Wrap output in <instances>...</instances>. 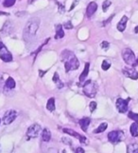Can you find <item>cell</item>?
<instances>
[{"instance_id": "6da1fadb", "label": "cell", "mask_w": 138, "mask_h": 153, "mask_svg": "<svg viewBox=\"0 0 138 153\" xmlns=\"http://www.w3.org/2000/svg\"><path fill=\"white\" fill-rule=\"evenodd\" d=\"M62 61L65 66V71L78 70L80 67V61L74 55V53L69 51H64L62 53Z\"/></svg>"}, {"instance_id": "7a4b0ae2", "label": "cell", "mask_w": 138, "mask_h": 153, "mask_svg": "<svg viewBox=\"0 0 138 153\" xmlns=\"http://www.w3.org/2000/svg\"><path fill=\"white\" fill-rule=\"evenodd\" d=\"M40 25V20L38 18H32L27 23V25L24 30L25 37H32L37 33Z\"/></svg>"}, {"instance_id": "3957f363", "label": "cell", "mask_w": 138, "mask_h": 153, "mask_svg": "<svg viewBox=\"0 0 138 153\" xmlns=\"http://www.w3.org/2000/svg\"><path fill=\"white\" fill-rule=\"evenodd\" d=\"M97 92V84L93 80H88L83 86V93L90 98H94Z\"/></svg>"}, {"instance_id": "277c9868", "label": "cell", "mask_w": 138, "mask_h": 153, "mask_svg": "<svg viewBox=\"0 0 138 153\" xmlns=\"http://www.w3.org/2000/svg\"><path fill=\"white\" fill-rule=\"evenodd\" d=\"M122 57L127 65L132 66V67H136L138 65V59L135 58V55L132 50L125 49L122 51Z\"/></svg>"}, {"instance_id": "5b68a950", "label": "cell", "mask_w": 138, "mask_h": 153, "mask_svg": "<svg viewBox=\"0 0 138 153\" xmlns=\"http://www.w3.org/2000/svg\"><path fill=\"white\" fill-rule=\"evenodd\" d=\"M124 132L121 130H115V131H111L110 133L108 134V139L111 143L113 144H117L121 142L124 139Z\"/></svg>"}, {"instance_id": "8992f818", "label": "cell", "mask_w": 138, "mask_h": 153, "mask_svg": "<svg viewBox=\"0 0 138 153\" xmlns=\"http://www.w3.org/2000/svg\"><path fill=\"white\" fill-rule=\"evenodd\" d=\"M40 132H41V126L38 124H33L28 127L27 131V136L28 138H36V137H38Z\"/></svg>"}, {"instance_id": "52a82bcc", "label": "cell", "mask_w": 138, "mask_h": 153, "mask_svg": "<svg viewBox=\"0 0 138 153\" xmlns=\"http://www.w3.org/2000/svg\"><path fill=\"white\" fill-rule=\"evenodd\" d=\"M130 100H131V98H127L126 100L118 98L116 100V107L120 113H125L126 111H128V104Z\"/></svg>"}, {"instance_id": "ba28073f", "label": "cell", "mask_w": 138, "mask_h": 153, "mask_svg": "<svg viewBox=\"0 0 138 153\" xmlns=\"http://www.w3.org/2000/svg\"><path fill=\"white\" fill-rule=\"evenodd\" d=\"M123 74L126 76V77H129L132 80H136L138 79V72L135 70L134 68H132L131 66H128V67H125L123 70H122Z\"/></svg>"}, {"instance_id": "9c48e42d", "label": "cell", "mask_w": 138, "mask_h": 153, "mask_svg": "<svg viewBox=\"0 0 138 153\" xmlns=\"http://www.w3.org/2000/svg\"><path fill=\"white\" fill-rule=\"evenodd\" d=\"M16 117H17V112H16L15 110H9V111L6 112L5 115H4L3 123L5 125H10L16 119Z\"/></svg>"}, {"instance_id": "30bf717a", "label": "cell", "mask_w": 138, "mask_h": 153, "mask_svg": "<svg viewBox=\"0 0 138 153\" xmlns=\"http://www.w3.org/2000/svg\"><path fill=\"white\" fill-rule=\"evenodd\" d=\"M63 132H65V133L71 135V136H74V137H76V138H78L80 140V142L82 144H88V140H87L86 137H84L82 135L79 134L78 132L74 131L73 130H70V128H63Z\"/></svg>"}, {"instance_id": "8fae6325", "label": "cell", "mask_w": 138, "mask_h": 153, "mask_svg": "<svg viewBox=\"0 0 138 153\" xmlns=\"http://www.w3.org/2000/svg\"><path fill=\"white\" fill-rule=\"evenodd\" d=\"M0 59L3 60L4 62H11L13 61V55L7 50V48L4 46L1 50H0Z\"/></svg>"}, {"instance_id": "7c38bea8", "label": "cell", "mask_w": 138, "mask_h": 153, "mask_svg": "<svg viewBox=\"0 0 138 153\" xmlns=\"http://www.w3.org/2000/svg\"><path fill=\"white\" fill-rule=\"evenodd\" d=\"M97 10V5L96 2H91L89 5L87 6L86 9V15L88 17H91L93 14L96 13V11Z\"/></svg>"}, {"instance_id": "4fadbf2b", "label": "cell", "mask_w": 138, "mask_h": 153, "mask_svg": "<svg viewBox=\"0 0 138 153\" xmlns=\"http://www.w3.org/2000/svg\"><path fill=\"white\" fill-rule=\"evenodd\" d=\"M91 123V119L90 118H82V119H80V127H82V130L84 131V132H86L87 130H88V127H89V125H90Z\"/></svg>"}, {"instance_id": "5bb4252c", "label": "cell", "mask_w": 138, "mask_h": 153, "mask_svg": "<svg viewBox=\"0 0 138 153\" xmlns=\"http://www.w3.org/2000/svg\"><path fill=\"white\" fill-rule=\"evenodd\" d=\"M128 22V17L124 15V16L121 18V20L117 24V30L119 31H124L125 29H126V24Z\"/></svg>"}, {"instance_id": "9a60e30c", "label": "cell", "mask_w": 138, "mask_h": 153, "mask_svg": "<svg viewBox=\"0 0 138 153\" xmlns=\"http://www.w3.org/2000/svg\"><path fill=\"white\" fill-rule=\"evenodd\" d=\"M89 67H90V64L89 63H86L84 66V70H82V74L80 76V82H84V80L86 79L87 75H88V72H89Z\"/></svg>"}, {"instance_id": "2e32d148", "label": "cell", "mask_w": 138, "mask_h": 153, "mask_svg": "<svg viewBox=\"0 0 138 153\" xmlns=\"http://www.w3.org/2000/svg\"><path fill=\"white\" fill-rule=\"evenodd\" d=\"M13 26L11 25V22L7 21L2 29V33H4L5 34H10L11 31H13Z\"/></svg>"}, {"instance_id": "e0dca14e", "label": "cell", "mask_w": 138, "mask_h": 153, "mask_svg": "<svg viewBox=\"0 0 138 153\" xmlns=\"http://www.w3.org/2000/svg\"><path fill=\"white\" fill-rule=\"evenodd\" d=\"M42 139L44 142H49V140L51 139V132L48 128H44L42 133Z\"/></svg>"}, {"instance_id": "ac0fdd59", "label": "cell", "mask_w": 138, "mask_h": 153, "mask_svg": "<svg viewBox=\"0 0 138 153\" xmlns=\"http://www.w3.org/2000/svg\"><path fill=\"white\" fill-rule=\"evenodd\" d=\"M64 36V33L63 30L62 25H57L56 27V35H55V39H61Z\"/></svg>"}, {"instance_id": "d6986e66", "label": "cell", "mask_w": 138, "mask_h": 153, "mask_svg": "<svg viewBox=\"0 0 138 153\" xmlns=\"http://www.w3.org/2000/svg\"><path fill=\"white\" fill-rule=\"evenodd\" d=\"M130 130H131V134L132 137H137L138 136V124L135 122L132 124Z\"/></svg>"}, {"instance_id": "ffe728a7", "label": "cell", "mask_w": 138, "mask_h": 153, "mask_svg": "<svg viewBox=\"0 0 138 153\" xmlns=\"http://www.w3.org/2000/svg\"><path fill=\"white\" fill-rule=\"evenodd\" d=\"M127 153H138V144H132L127 147Z\"/></svg>"}, {"instance_id": "44dd1931", "label": "cell", "mask_w": 138, "mask_h": 153, "mask_svg": "<svg viewBox=\"0 0 138 153\" xmlns=\"http://www.w3.org/2000/svg\"><path fill=\"white\" fill-rule=\"evenodd\" d=\"M46 108L49 111H54L55 110V99L54 98H49L46 104Z\"/></svg>"}, {"instance_id": "7402d4cb", "label": "cell", "mask_w": 138, "mask_h": 153, "mask_svg": "<svg viewBox=\"0 0 138 153\" xmlns=\"http://www.w3.org/2000/svg\"><path fill=\"white\" fill-rule=\"evenodd\" d=\"M53 82L57 85V87H58L59 88H62L63 87V82L60 80V77H59V74L58 72H55L54 73V76H53Z\"/></svg>"}, {"instance_id": "603a6c76", "label": "cell", "mask_w": 138, "mask_h": 153, "mask_svg": "<svg viewBox=\"0 0 138 153\" xmlns=\"http://www.w3.org/2000/svg\"><path fill=\"white\" fill-rule=\"evenodd\" d=\"M6 86H7V88H11V90H13V88H15V81L13 80V77H9V78L7 79V81H6Z\"/></svg>"}, {"instance_id": "cb8c5ba5", "label": "cell", "mask_w": 138, "mask_h": 153, "mask_svg": "<svg viewBox=\"0 0 138 153\" xmlns=\"http://www.w3.org/2000/svg\"><path fill=\"white\" fill-rule=\"evenodd\" d=\"M107 127H108V124L107 123H102L94 132H95V133H101V132L105 131V130L107 128Z\"/></svg>"}, {"instance_id": "d4e9b609", "label": "cell", "mask_w": 138, "mask_h": 153, "mask_svg": "<svg viewBox=\"0 0 138 153\" xmlns=\"http://www.w3.org/2000/svg\"><path fill=\"white\" fill-rule=\"evenodd\" d=\"M128 116H129L130 119L133 120L135 123L138 124V113H134V112H132V111H130L129 114H128Z\"/></svg>"}, {"instance_id": "484cf974", "label": "cell", "mask_w": 138, "mask_h": 153, "mask_svg": "<svg viewBox=\"0 0 138 153\" xmlns=\"http://www.w3.org/2000/svg\"><path fill=\"white\" fill-rule=\"evenodd\" d=\"M110 67H111V62L109 61V60H104V61L102 62V66H101V68H102L103 70H109Z\"/></svg>"}, {"instance_id": "4316f807", "label": "cell", "mask_w": 138, "mask_h": 153, "mask_svg": "<svg viewBox=\"0 0 138 153\" xmlns=\"http://www.w3.org/2000/svg\"><path fill=\"white\" fill-rule=\"evenodd\" d=\"M15 1H16V0H5V1H4V3H3V5H4V7L9 8V7L13 6Z\"/></svg>"}, {"instance_id": "83f0119b", "label": "cell", "mask_w": 138, "mask_h": 153, "mask_svg": "<svg viewBox=\"0 0 138 153\" xmlns=\"http://www.w3.org/2000/svg\"><path fill=\"white\" fill-rule=\"evenodd\" d=\"M110 5H111V1H109V0H105V1L103 2V5H102L103 11H106L108 8L110 7Z\"/></svg>"}, {"instance_id": "f1b7e54d", "label": "cell", "mask_w": 138, "mask_h": 153, "mask_svg": "<svg viewBox=\"0 0 138 153\" xmlns=\"http://www.w3.org/2000/svg\"><path fill=\"white\" fill-rule=\"evenodd\" d=\"M109 46H110V44H109V42H107V41H103L100 45V47L105 51H107L109 49Z\"/></svg>"}, {"instance_id": "f546056e", "label": "cell", "mask_w": 138, "mask_h": 153, "mask_svg": "<svg viewBox=\"0 0 138 153\" xmlns=\"http://www.w3.org/2000/svg\"><path fill=\"white\" fill-rule=\"evenodd\" d=\"M63 27L65 28V29H67V30H71V29H73V25H72V23H71V22H66V23H64Z\"/></svg>"}, {"instance_id": "4dcf8cb0", "label": "cell", "mask_w": 138, "mask_h": 153, "mask_svg": "<svg viewBox=\"0 0 138 153\" xmlns=\"http://www.w3.org/2000/svg\"><path fill=\"white\" fill-rule=\"evenodd\" d=\"M96 108V102H91L90 103V110H91V112L95 111Z\"/></svg>"}, {"instance_id": "1f68e13d", "label": "cell", "mask_w": 138, "mask_h": 153, "mask_svg": "<svg viewBox=\"0 0 138 153\" xmlns=\"http://www.w3.org/2000/svg\"><path fill=\"white\" fill-rule=\"evenodd\" d=\"M76 153H84V149L82 147H78L76 149Z\"/></svg>"}, {"instance_id": "d6a6232c", "label": "cell", "mask_w": 138, "mask_h": 153, "mask_svg": "<svg viewBox=\"0 0 138 153\" xmlns=\"http://www.w3.org/2000/svg\"><path fill=\"white\" fill-rule=\"evenodd\" d=\"M2 84H3V77L2 75L0 74V87H2Z\"/></svg>"}, {"instance_id": "836d02e7", "label": "cell", "mask_w": 138, "mask_h": 153, "mask_svg": "<svg viewBox=\"0 0 138 153\" xmlns=\"http://www.w3.org/2000/svg\"><path fill=\"white\" fill-rule=\"evenodd\" d=\"M63 140H64V141H66V139L65 138H63ZM65 144H71V141L70 140H67V142H64Z\"/></svg>"}, {"instance_id": "e575fe53", "label": "cell", "mask_w": 138, "mask_h": 153, "mask_svg": "<svg viewBox=\"0 0 138 153\" xmlns=\"http://www.w3.org/2000/svg\"><path fill=\"white\" fill-rule=\"evenodd\" d=\"M4 46H5V45H4V44H3L2 42H0V50H1V49H2V48H3Z\"/></svg>"}, {"instance_id": "d590c367", "label": "cell", "mask_w": 138, "mask_h": 153, "mask_svg": "<svg viewBox=\"0 0 138 153\" xmlns=\"http://www.w3.org/2000/svg\"><path fill=\"white\" fill-rule=\"evenodd\" d=\"M134 33H138V26L135 27V29H134Z\"/></svg>"}, {"instance_id": "8d00e7d4", "label": "cell", "mask_w": 138, "mask_h": 153, "mask_svg": "<svg viewBox=\"0 0 138 153\" xmlns=\"http://www.w3.org/2000/svg\"><path fill=\"white\" fill-rule=\"evenodd\" d=\"M34 1H35V0H27L28 4H31V3H33Z\"/></svg>"}, {"instance_id": "74e56055", "label": "cell", "mask_w": 138, "mask_h": 153, "mask_svg": "<svg viewBox=\"0 0 138 153\" xmlns=\"http://www.w3.org/2000/svg\"><path fill=\"white\" fill-rule=\"evenodd\" d=\"M0 123H1V119H0Z\"/></svg>"}]
</instances>
